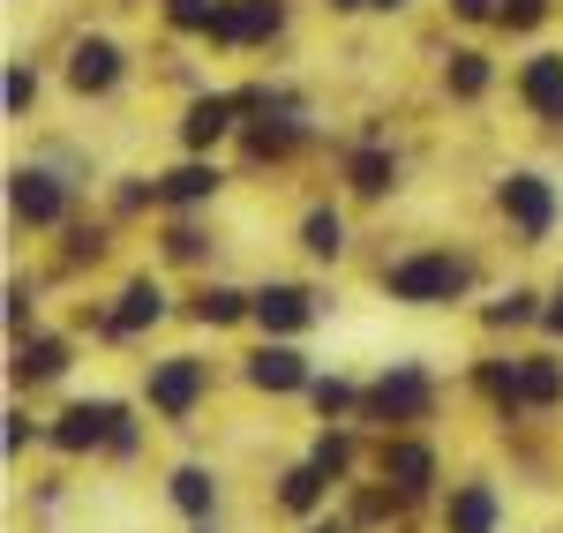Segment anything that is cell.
Instances as JSON below:
<instances>
[{
    "instance_id": "1",
    "label": "cell",
    "mask_w": 563,
    "mask_h": 533,
    "mask_svg": "<svg viewBox=\"0 0 563 533\" xmlns=\"http://www.w3.org/2000/svg\"><path fill=\"white\" fill-rule=\"evenodd\" d=\"M474 256H459V248H406L384 264V293L398 309H451L474 293Z\"/></svg>"
},
{
    "instance_id": "2",
    "label": "cell",
    "mask_w": 563,
    "mask_h": 533,
    "mask_svg": "<svg viewBox=\"0 0 563 533\" xmlns=\"http://www.w3.org/2000/svg\"><path fill=\"white\" fill-rule=\"evenodd\" d=\"M435 399H443V384H435L421 360H390L384 376H368V391H361V421L384 429V436H398V429H429Z\"/></svg>"
},
{
    "instance_id": "3",
    "label": "cell",
    "mask_w": 563,
    "mask_h": 533,
    "mask_svg": "<svg viewBox=\"0 0 563 533\" xmlns=\"http://www.w3.org/2000/svg\"><path fill=\"white\" fill-rule=\"evenodd\" d=\"M203 399H211V360L203 354H158L143 368V406H151L166 429H188Z\"/></svg>"
},
{
    "instance_id": "4",
    "label": "cell",
    "mask_w": 563,
    "mask_h": 533,
    "mask_svg": "<svg viewBox=\"0 0 563 533\" xmlns=\"http://www.w3.org/2000/svg\"><path fill=\"white\" fill-rule=\"evenodd\" d=\"M496 211H504V225L519 233L526 248H541V241L556 233V180L533 174V166L504 174V180H496Z\"/></svg>"
},
{
    "instance_id": "5",
    "label": "cell",
    "mask_w": 563,
    "mask_h": 533,
    "mask_svg": "<svg viewBox=\"0 0 563 533\" xmlns=\"http://www.w3.org/2000/svg\"><path fill=\"white\" fill-rule=\"evenodd\" d=\"M368 466H376V481H390V489L406 496V503H421V496L443 481V451H435L421 429H398V436H384Z\"/></svg>"
},
{
    "instance_id": "6",
    "label": "cell",
    "mask_w": 563,
    "mask_h": 533,
    "mask_svg": "<svg viewBox=\"0 0 563 533\" xmlns=\"http://www.w3.org/2000/svg\"><path fill=\"white\" fill-rule=\"evenodd\" d=\"M68 203H76V188L53 174V166H15V174H8V219L31 225V233L68 225Z\"/></svg>"
},
{
    "instance_id": "7",
    "label": "cell",
    "mask_w": 563,
    "mask_h": 533,
    "mask_svg": "<svg viewBox=\"0 0 563 533\" xmlns=\"http://www.w3.org/2000/svg\"><path fill=\"white\" fill-rule=\"evenodd\" d=\"M241 384L263 391V399H308V384H316V368L294 338H263L256 354H241Z\"/></svg>"
},
{
    "instance_id": "8",
    "label": "cell",
    "mask_w": 563,
    "mask_h": 533,
    "mask_svg": "<svg viewBox=\"0 0 563 533\" xmlns=\"http://www.w3.org/2000/svg\"><path fill=\"white\" fill-rule=\"evenodd\" d=\"M113 421H121V399H68L45 421V444L60 458H90V451L113 444Z\"/></svg>"
},
{
    "instance_id": "9",
    "label": "cell",
    "mask_w": 563,
    "mask_h": 533,
    "mask_svg": "<svg viewBox=\"0 0 563 533\" xmlns=\"http://www.w3.org/2000/svg\"><path fill=\"white\" fill-rule=\"evenodd\" d=\"M241 121H249V90H203L180 113V151L188 158H211L225 135H241Z\"/></svg>"
},
{
    "instance_id": "10",
    "label": "cell",
    "mask_w": 563,
    "mask_h": 533,
    "mask_svg": "<svg viewBox=\"0 0 563 533\" xmlns=\"http://www.w3.org/2000/svg\"><path fill=\"white\" fill-rule=\"evenodd\" d=\"M76 368V346L60 338V331H23V338H8V376H15V391H45V384H60Z\"/></svg>"
},
{
    "instance_id": "11",
    "label": "cell",
    "mask_w": 563,
    "mask_h": 533,
    "mask_svg": "<svg viewBox=\"0 0 563 533\" xmlns=\"http://www.w3.org/2000/svg\"><path fill=\"white\" fill-rule=\"evenodd\" d=\"M278 31H286V0H218L203 38L225 45V53H241V45H271Z\"/></svg>"
},
{
    "instance_id": "12",
    "label": "cell",
    "mask_w": 563,
    "mask_h": 533,
    "mask_svg": "<svg viewBox=\"0 0 563 533\" xmlns=\"http://www.w3.org/2000/svg\"><path fill=\"white\" fill-rule=\"evenodd\" d=\"M166 315H174V301H166V286H158V278L143 270V278H129V286L113 293V309L98 315V331H106V338H143V331H158Z\"/></svg>"
},
{
    "instance_id": "13",
    "label": "cell",
    "mask_w": 563,
    "mask_h": 533,
    "mask_svg": "<svg viewBox=\"0 0 563 533\" xmlns=\"http://www.w3.org/2000/svg\"><path fill=\"white\" fill-rule=\"evenodd\" d=\"M316 315H323V301L308 293L301 278H263V286H256V323H263V338H301Z\"/></svg>"
},
{
    "instance_id": "14",
    "label": "cell",
    "mask_w": 563,
    "mask_h": 533,
    "mask_svg": "<svg viewBox=\"0 0 563 533\" xmlns=\"http://www.w3.org/2000/svg\"><path fill=\"white\" fill-rule=\"evenodd\" d=\"M151 188H158V211L188 219V211H203V203L225 196V166L218 158H180L174 174H151Z\"/></svg>"
},
{
    "instance_id": "15",
    "label": "cell",
    "mask_w": 563,
    "mask_h": 533,
    "mask_svg": "<svg viewBox=\"0 0 563 533\" xmlns=\"http://www.w3.org/2000/svg\"><path fill=\"white\" fill-rule=\"evenodd\" d=\"M121 76H129V53L113 38H76L68 45V90H76V98H106Z\"/></svg>"
},
{
    "instance_id": "16",
    "label": "cell",
    "mask_w": 563,
    "mask_h": 533,
    "mask_svg": "<svg viewBox=\"0 0 563 533\" xmlns=\"http://www.w3.org/2000/svg\"><path fill=\"white\" fill-rule=\"evenodd\" d=\"M443 533H504V496H496V481H451V496H443Z\"/></svg>"
},
{
    "instance_id": "17",
    "label": "cell",
    "mask_w": 563,
    "mask_h": 533,
    "mask_svg": "<svg viewBox=\"0 0 563 533\" xmlns=\"http://www.w3.org/2000/svg\"><path fill=\"white\" fill-rule=\"evenodd\" d=\"M519 106L533 121L563 129V53H526L519 60Z\"/></svg>"
},
{
    "instance_id": "18",
    "label": "cell",
    "mask_w": 563,
    "mask_h": 533,
    "mask_svg": "<svg viewBox=\"0 0 563 533\" xmlns=\"http://www.w3.org/2000/svg\"><path fill=\"white\" fill-rule=\"evenodd\" d=\"M339 174H346V188L361 196V203H384V196H398V158H390L384 143H368V135L346 151V166H339Z\"/></svg>"
},
{
    "instance_id": "19",
    "label": "cell",
    "mask_w": 563,
    "mask_h": 533,
    "mask_svg": "<svg viewBox=\"0 0 563 533\" xmlns=\"http://www.w3.org/2000/svg\"><path fill=\"white\" fill-rule=\"evenodd\" d=\"M166 503H174L188 526H211V519H218V474H211V466H196V458L174 466V474H166Z\"/></svg>"
},
{
    "instance_id": "20",
    "label": "cell",
    "mask_w": 563,
    "mask_h": 533,
    "mask_svg": "<svg viewBox=\"0 0 563 533\" xmlns=\"http://www.w3.org/2000/svg\"><path fill=\"white\" fill-rule=\"evenodd\" d=\"M188 315H196L203 331H233V323H256V293H241V286L211 278V286L188 293Z\"/></svg>"
},
{
    "instance_id": "21",
    "label": "cell",
    "mask_w": 563,
    "mask_h": 533,
    "mask_svg": "<svg viewBox=\"0 0 563 533\" xmlns=\"http://www.w3.org/2000/svg\"><path fill=\"white\" fill-rule=\"evenodd\" d=\"M331 489H339V481H331V474H323V466H286V474H278V496H271V503H278V511H286V519H316V511H323V503H331Z\"/></svg>"
},
{
    "instance_id": "22",
    "label": "cell",
    "mask_w": 563,
    "mask_h": 533,
    "mask_svg": "<svg viewBox=\"0 0 563 533\" xmlns=\"http://www.w3.org/2000/svg\"><path fill=\"white\" fill-rule=\"evenodd\" d=\"M541 315H549V293H533V286H511V293L481 301V331H488V338H504V331H541Z\"/></svg>"
},
{
    "instance_id": "23",
    "label": "cell",
    "mask_w": 563,
    "mask_h": 533,
    "mask_svg": "<svg viewBox=\"0 0 563 533\" xmlns=\"http://www.w3.org/2000/svg\"><path fill=\"white\" fill-rule=\"evenodd\" d=\"M556 406H563V360L519 354V413H556Z\"/></svg>"
},
{
    "instance_id": "24",
    "label": "cell",
    "mask_w": 563,
    "mask_h": 533,
    "mask_svg": "<svg viewBox=\"0 0 563 533\" xmlns=\"http://www.w3.org/2000/svg\"><path fill=\"white\" fill-rule=\"evenodd\" d=\"M308 466H323V474L346 489L353 466H361V436H353V421H323V429H316V444H308Z\"/></svg>"
},
{
    "instance_id": "25",
    "label": "cell",
    "mask_w": 563,
    "mask_h": 533,
    "mask_svg": "<svg viewBox=\"0 0 563 533\" xmlns=\"http://www.w3.org/2000/svg\"><path fill=\"white\" fill-rule=\"evenodd\" d=\"M346 248H353L346 241V211H339V203H316V211L301 219V256L308 264H339Z\"/></svg>"
},
{
    "instance_id": "26",
    "label": "cell",
    "mask_w": 563,
    "mask_h": 533,
    "mask_svg": "<svg viewBox=\"0 0 563 533\" xmlns=\"http://www.w3.org/2000/svg\"><path fill=\"white\" fill-rule=\"evenodd\" d=\"M361 391H368V384H353V376H316V384H308V406H316L323 421H361Z\"/></svg>"
},
{
    "instance_id": "27",
    "label": "cell",
    "mask_w": 563,
    "mask_h": 533,
    "mask_svg": "<svg viewBox=\"0 0 563 533\" xmlns=\"http://www.w3.org/2000/svg\"><path fill=\"white\" fill-rule=\"evenodd\" d=\"M488 84H496V60L488 53H451L443 60V90L451 98H488Z\"/></svg>"
},
{
    "instance_id": "28",
    "label": "cell",
    "mask_w": 563,
    "mask_h": 533,
    "mask_svg": "<svg viewBox=\"0 0 563 533\" xmlns=\"http://www.w3.org/2000/svg\"><path fill=\"white\" fill-rule=\"evenodd\" d=\"M0 98H8V121H23V113L38 106V76H31V60H8V90H0Z\"/></svg>"
},
{
    "instance_id": "29",
    "label": "cell",
    "mask_w": 563,
    "mask_h": 533,
    "mask_svg": "<svg viewBox=\"0 0 563 533\" xmlns=\"http://www.w3.org/2000/svg\"><path fill=\"white\" fill-rule=\"evenodd\" d=\"M31 315H38V286H31V278H8V338H23V331H38Z\"/></svg>"
},
{
    "instance_id": "30",
    "label": "cell",
    "mask_w": 563,
    "mask_h": 533,
    "mask_svg": "<svg viewBox=\"0 0 563 533\" xmlns=\"http://www.w3.org/2000/svg\"><path fill=\"white\" fill-rule=\"evenodd\" d=\"M31 444H45V421H31L23 406H8V429H0V451H8V458H23Z\"/></svg>"
},
{
    "instance_id": "31",
    "label": "cell",
    "mask_w": 563,
    "mask_h": 533,
    "mask_svg": "<svg viewBox=\"0 0 563 533\" xmlns=\"http://www.w3.org/2000/svg\"><path fill=\"white\" fill-rule=\"evenodd\" d=\"M158 248H166V264H203V225L174 219V225H166V241H158Z\"/></svg>"
},
{
    "instance_id": "32",
    "label": "cell",
    "mask_w": 563,
    "mask_h": 533,
    "mask_svg": "<svg viewBox=\"0 0 563 533\" xmlns=\"http://www.w3.org/2000/svg\"><path fill=\"white\" fill-rule=\"evenodd\" d=\"M211 15H218V0H166V23L174 31H196V38L211 31Z\"/></svg>"
},
{
    "instance_id": "33",
    "label": "cell",
    "mask_w": 563,
    "mask_h": 533,
    "mask_svg": "<svg viewBox=\"0 0 563 533\" xmlns=\"http://www.w3.org/2000/svg\"><path fill=\"white\" fill-rule=\"evenodd\" d=\"M106 256V225H68V264H98Z\"/></svg>"
},
{
    "instance_id": "34",
    "label": "cell",
    "mask_w": 563,
    "mask_h": 533,
    "mask_svg": "<svg viewBox=\"0 0 563 533\" xmlns=\"http://www.w3.org/2000/svg\"><path fill=\"white\" fill-rule=\"evenodd\" d=\"M135 444H143V421H135L129 406H121V421H113V444H106V458H135Z\"/></svg>"
},
{
    "instance_id": "35",
    "label": "cell",
    "mask_w": 563,
    "mask_h": 533,
    "mask_svg": "<svg viewBox=\"0 0 563 533\" xmlns=\"http://www.w3.org/2000/svg\"><path fill=\"white\" fill-rule=\"evenodd\" d=\"M541 15H549V0H504V15H496V23H511V31H533Z\"/></svg>"
},
{
    "instance_id": "36",
    "label": "cell",
    "mask_w": 563,
    "mask_h": 533,
    "mask_svg": "<svg viewBox=\"0 0 563 533\" xmlns=\"http://www.w3.org/2000/svg\"><path fill=\"white\" fill-rule=\"evenodd\" d=\"M451 15H466V23H496L504 0H451Z\"/></svg>"
},
{
    "instance_id": "37",
    "label": "cell",
    "mask_w": 563,
    "mask_h": 533,
    "mask_svg": "<svg viewBox=\"0 0 563 533\" xmlns=\"http://www.w3.org/2000/svg\"><path fill=\"white\" fill-rule=\"evenodd\" d=\"M541 331H549V338H556V346H563V286H556V293H549V315H541Z\"/></svg>"
},
{
    "instance_id": "38",
    "label": "cell",
    "mask_w": 563,
    "mask_h": 533,
    "mask_svg": "<svg viewBox=\"0 0 563 533\" xmlns=\"http://www.w3.org/2000/svg\"><path fill=\"white\" fill-rule=\"evenodd\" d=\"M301 533H353V526H346V519H308Z\"/></svg>"
},
{
    "instance_id": "39",
    "label": "cell",
    "mask_w": 563,
    "mask_h": 533,
    "mask_svg": "<svg viewBox=\"0 0 563 533\" xmlns=\"http://www.w3.org/2000/svg\"><path fill=\"white\" fill-rule=\"evenodd\" d=\"M368 8H384V15H398V8H406V0H368Z\"/></svg>"
},
{
    "instance_id": "40",
    "label": "cell",
    "mask_w": 563,
    "mask_h": 533,
    "mask_svg": "<svg viewBox=\"0 0 563 533\" xmlns=\"http://www.w3.org/2000/svg\"><path fill=\"white\" fill-rule=\"evenodd\" d=\"M331 8H339V15H353V8H368V0H331Z\"/></svg>"
},
{
    "instance_id": "41",
    "label": "cell",
    "mask_w": 563,
    "mask_h": 533,
    "mask_svg": "<svg viewBox=\"0 0 563 533\" xmlns=\"http://www.w3.org/2000/svg\"><path fill=\"white\" fill-rule=\"evenodd\" d=\"M188 533H218V526H188Z\"/></svg>"
}]
</instances>
